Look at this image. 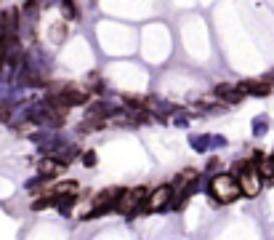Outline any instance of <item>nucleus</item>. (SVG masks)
Segmentation results:
<instances>
[{
    "label": "nucleus",
    "instance_id": "obj_6",
    "mask_svg": "<svg viewBox=\"0 0 274 240\" xmlns=\"http://www.w3.org/2000/svg\"><path fill=\"white\" fill-rule=\"evenodd\" d=\"M213 96L221 99V102H226V104H237V102H242V94L237 91V86H229V83H221V86H216Z\"/></svg>",
    "mask_w": 274,
    "mask_h": 240
},
{
    "label": "nucleus",
    "instance_id": "obj_11",
    "mask_svg": "<svg viewBox=\"0 0 274 240\" xmlns=\"http://www.w3.org/2000/svg\"><path fill=\"white\" fill-rule=\"evenodd\" d=\"M64 35H67L64 24H56V29H53V32H51V37H53V40H64Z\"/></svg>",
    "mask_w": 274,
    "mask_h": 240
},
{
    "label": "nucleus",
    "instance_id": "obj_10",
    "mask_svg": "<svg viewBox=\"0 0 274 240\" xmlns=\"http://www.w3.org/2000/svg\"><path fill=\"white\" fill-rule=\"evenodd\" d=\"M83 163H85V166H88V168H91V166H96V152H93V150H88V152H83Z\"/></svg>",
    "mask_w": 274,
    "mask_h": 240
},
{
    "label": "nucleus",
    "instance_id": "obj_5",
    "mask_svg": "<svg viewBox=\"0 0 274 240\" xmlns=\"http://www.w3.org/2000/svg\"><path fill=\"white\" fill-rule=\"evenodd\" d=\"M37 171H40L43 179H48V176H61L67 171V163H64V160H59L56 155H45L40 163H37Z\"/></svg>",
    "mask_w": 274,
    "mask_h": 240
},
{
    "label": "nucleus",
    "instance_id": "obj_1",
    "mask_svg": "<svg viewBox=\"0 0 274 240\" xmlns=\"http://www.w3.org/2000/svg\"><path fill=\"white\" fill-rule=\"evenodd\" d=\"M210 195H213L218 203H234V200L242 198L237 176L234 174H216L210 179Z\"/></svg>",
    "mask_w": 274,
    "mask_h": 240
},
{
    "label": "nucleus",
    "instance_id": "obj_7",
    "mask_svg": "<svg viewBox=\"0 0 274 240\" xmlns=\"http://www.w3.org/2000/svg\"><path fill=\"white\" fill-rule=\"evenodd\" d=\"M256 171L261 174V179H264V184H274V158H264L256 163Z\"/></svg>",
    "mask_w": 274,
    "mask_h": 240
},
{
    "label": "nucleus",
    "instance_id": "obj_3",
    "mask_svg": "<svg viewBox=\"0 0 274 240\" xmlns=\"http://www.w3.org/2000/svg\"><path fill=\"white\" fill-rule=\"evenodd\" d=\"M146 195H149V190H146V187L123 190V195L117 198V203H115V211L123 214V216H128V219H133V216H138V211H141Z\"/></svg>",
    "mask_w": 274,
    "mask_h": 240
},
{
    "label": "nucleus",
    "instance_id": "obj_8",
    "mask_svg": "<svg viewBox=\"0 0 274 240\" xmlns=\"http://www.w3.org/2000/svg\"><path fill=\"white\" fill-rule=\"evenodd\" d=\"M77 182H59V184H53L51 187V195L53 198H59V195H77Z\"/></svg>",
    "mask_w": 274,
    "mask_h": 240
},
{
    "label": "nucleus",
    "instance_id": "obj_4",
    "mask_svg": "<svg viewBox=\"0 0 274 240\" xmlns=\"http://www.w3.org/2000/svg\"><path fill=\"white\" fill-rule=\"evenodd\" d=\"M173 195H176L173 184H160V187H154L149 195H146V200H144V206H141V211H138V214H154V211H162L165 206H170Z\"/></svg>",
    "mask_w": 274,
    "mask_h": 240
},
{
    "label": "nucleus",
    "instance_id": "obj_9",
    "mask_svg": "<svg viewBox=\"0 0 274 240\" xmlns=\"http://www.w3.org/2000/svg\"><path fill=\"white\" fill-rule=\"evenodd\" d=\"M61 11H64L67 19H75V16H77V8H75L72 0H64V3H61Z\"/></svg>",
    "mask_w": 274,
    "mask_h": 240
},
{
    "label": "nucleus",
    "instance_id": "obj_12",
    "mask_svg": "<svg viewBox=\"0 0 274 240\" xmlns=\"http://www.w3.org/2000/svg\"><path fill=\"white\" fill-rule=\"evenodd\" d=\"M3 61H5V56H3V43H0V69H3Z\"/></svg>",
    "mask_w": 274,
    "mask_h": 240
},
{
    "label": "nucleus",
    "instance_id": "obj_2",
    "mask_svg": "<svg viewBox=\"0 0 274 240\" xmlns=\"http://www.w3.org/2000/svg\"><path fill=\"white\" fill-rule=\"evenodd\" d=\"M237 184H240V192L245 198H256L264 187V179L261 174L256 171V166L250 160H240L237 163Z\"/></svg>",
    "mask_w": 274,
    "mask_h": 240
}]
</instances>
